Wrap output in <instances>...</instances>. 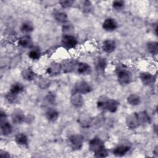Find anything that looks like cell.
<instances>
[{
  "label": "cell",
  "mask_w": 158,
  "mask_h": 158,
  "mask_svg": "<svg viewBox=\"0 0 158 158\" xmlns=\"http://www.w3.org/2000/svg\"><path fill=\"white\" fill-rule=\"evenodd\" d=\"M108 98L106 96H101L97 101V107L100 110H106V104Z\"/></svg>",
  "instance_id": "obj_30"
},
{
  "label": "cell",
  "mask_w": 158,
  "mask_h": 158,
  "mask_svg": "<svg viewBox=\"0 0 158 158\" xmlns=\"http://www.w3.org/2000/svg\"><path fill=\"white\" fill-rule=\"evenodd\" d=\"M79 123L85 128L89 127L92 123V119L89 115L86 114H82L78 117Z\"/></svg>",
  "instance_id": "obj_21"
},
{
  "label": "cell",
  "mask_w": 158,
  "mask_h": 158,
  "mask_svg": "<svg viewBox=\"0 0 158 158\" xmlns=\"http://www.w3.org/2000/svg\"><path fill=\"white\" fill-rule=\"evenodd\" d=\"M61 43L64 48L70 49L74 48L77 45L78 41L74 36L70 34H65L62 38Z\"/></svg>",
  "instance_id": "obj_4"
},
{
  "label": "cell",
  "mask_w": 158,
  "mask_h": 158,
  "mask_svg": "<svg viewBox=\"0 0 158 158\" xmlns=\"http://www.w3.org/2000/svg\"><path fill=\"white\" fill-rule=\"evenodd\" d=\"M77 72L80 75H89L91 72V69L89 64L85 62H80L77 65Z\"/></svg>",
  "instance_id": "obj_14"
},
{
  "label": "cell",
  "mask_w": 158,
  "mask_h": 158,
  "mask_svg": "<svg viewBox=\"0 0 158 158\" xmlns=\"http://www.w3.org/2000/svg\"><path fill=\"white\" fill-rule=\"evenodd\" d=\"M21 75L24 80L27 81H31L35 77V73L31 69L26 68L22 71Z\"/></svg>",
  "instance_id": "obj_24"
},
{
  "label": "cell",
  "mask_w": 158,
  "mask_h": 158,
  "mask_svg": "<svg viewBox=\"0 0 158 158\" xmlns=\"http://www.w3.org/2000/svg\"><path fill=\"white\" fill-rule=\"evenodd\" d=\"M102 28L107 31H114L117 28V23L112 18L106 19L102 23Z\"/></svg>",
  "instance_id": "obj_11"
},
{
  "label": "cell",
  "mask_w": 158,
  "mask_h": 158,
  "mask_svg": "<svg viewBox=\"0 0 158 158\" xmlns=\"http://www.w3.org/2000/svg\"><path fill=\"white\" fill-rule=\"evenodd\" d=\"M92 91V87L89 83L84 80L78 81L74 86V91L80 94H87Z\"/></svg>",
  "instance_id": "obj_5"
},
{
  "label": "cell",
  "mask_w": 158,
  "mask_h": 158,
  "mask_svg": "<svg viewBox=\"0 0 158 158\" xmlns=\"http://www.w3.org/2000/svg\"><path fill=\"white\" fill-rule=\"evenodd\" d=\"M137 117L139 125H144L146 124H149L151 122V117L149 114L146 111H141L136 112Z\"/></svg>",
  "instance_id": "obj_16"
},
{
  "label": "cell",
  "mask_w": 158,
  "mask_h": 158,
  "mask_svg": "<svg viewBox=\"0 0 158 158\" xmlns=\"http://www.w3.org/2000/svg\"><path fill=\"white\" fill-rule=\"evenodd\" d=\"M125 2L122 0H117L114 1L112 2V7L115 9L117 10H121L124 7Z\"/></svg>",
  "instance_id": "obj_35"
},
{
  "label": "cell",
  "mask_w": 158,
  "mask_h": 158,
  "mask_svg": "<svg viewBox=\"0 0 158 158\" xmlns=\"http://www.w3.org/2000/svg\"><path fill=\"white\" fill-rule=\"evenodd\" d=\"M70 102L75 107H81L84 103V100L81 94L74 91L70 96Z\"/></svg>",
  "instance_id": "obj_10"
},
{
  "label": "cell",
  "mask_w": 158,
  "mask_h": 158,
  "mask_svg": "<svg viewBox=\"0 0 158 158\" xmlns=\"http://www.w3.org/2000/svg\"><path fill=\"white\" fill-rule=\"evenodd\" d=\"M81 9L85 12H89L91 10V3L89 1H84L81 2Z\"/></svg>",
  "instance_id": "obj_33"
},
{
  "label": "cell",
  "mask_w": 158,
  "mask_h": 158,
  "mask_svg": "<svg viewBox=\"0 0 158 158\" xmlns=\"http://www.w3.org/2000/svg\"><path fill=\"white\" fill-rule=\"evenodd\" d=\"M77 64L74 60L67 59L61 64L62 70L64 73H70L77 67Z\"/></svg>",
  "instance_id": "obj_9"
},
{
  "label": "cell",
  "mask_w": 158,
  "mask_h": 158,
  "mask_svg": "<svg viewBox=\"0 0 158 158\" xmlns=\"http://www.w3.org/2000/svg\"><path fill=\"white\" fill-rule=\"evenodd\" d=\"M139 78L142 83L145 86H150L152 85L156 80V77L147 72L140 73Z\"/></svg>",
  "instance_id": "obj_8"
},
{
  "label": "cell",
  "mask_w": 158,
  "mask_h": 158,
  "mask_svg": "<svg viewBox=\"0 0 158 158\" xmlns=\"http://www.w3.org/2000/svg\"><path fill=\"white\" fill-rule=\"evenodd\" d=\"M11 118L14 124H21L25 120V115L23 110L19 108L15 109L11 114Z\"/></svg>",
  "instance_id": "obj_6"
},
{
  "label": "cell",
  "mask_w": 158,
  "mask_h": 158,
  "mask_svg": "<svg viewBox=\"0 0 158 158\" xmlns=\"http://www.w3.org/2000/svg\"><path fill=\"white\" fill-rule=\"evenodd\" d=\"M73 3V1L72 0H65V1H59V4L60 5V6L62 8H68L70 7V6H72Z\"/></svg>",
  "instance_id": "obj_37"
},
{
  "label": "cell",
  "mask_w": 158,
  "mask_h": 158,
  "mask_svg": "<svg viewBox=\"0 0 158 158\" xmlns=\"http://www.w3.org/2000/svg\"><path fill=\"white\" fill-rule=\"evenodd\" d=\"M126 125L130 129H135L139 127L136 112L132 113L126 118Z\"/></svg>",
  "instance_id": "obj_7"
},
{
  "label": "cell",
  "mask_w": 158,
  "mask_h": 158,
  "mask_svg": "<svg viewBox=\"0 0 158 158\" xmlns=\"http://www.w3.org/2000/svg\"><path fill=\"white\" fill-rule=\"evenodd\" d=\"M18 44L23 48H30L33 45V41L30 36L26 35L19 39Z\"/></svg>",
  "instance_id": "obj_19"
},
{
  "label": "cell",
  "mask_w": 158,
  "mask_h": 158,
  "mask_svg": "<svg viewBox=\"0 0 158 158\" xmlns=\"http://www.w3.org/2000/svg\"><path fill=\"white\" fill-rule=\"evenodd\" d=\"M115 72L120 85L125 86L131 81L132 74L124 65H118L115 69Z\"/></svg>",
  "instance_id": "obj_2"
},
{
  "label": "cell",
  "mask_w": 158,
  "mask_h": 158,
  "mask_svg": "<svg viewBox=\"0 0 158 158\" xmlns=\"http://www.w3.org/2000/svg\"><path fill=\"white\" fill-rule=\"evenodd\" d=\"M61 70V64L57 62H53L48 67L46 72L51 76H54L58 75Z\"/></svg>",
  "instance_id": "obj_13"
},
{
  "label": "cell",
  "mask_w": 158,
  "mask_h": 158,
  "mask_svg": "<svg viewBox=\"0 0 158 158\" xmlns=\"http://www.w3.org/2000/svg\"><path fill=\"white\" fill-rule=\"evenodd\" d=\"M45 115L48 121L54 122L57 120L59 117V112L55 109L49 108L46 110Z\"/></svg>",
  "instance_id": "obj_20"
},
{
  "label": "cell",
  "mask_w": 158,
  "mask_h": 158,
  "mask_svg": "<svg viewBox=\"0 0 158 158\" xmlns=\"http://www.w3.org/2000/svg\"><path fill=\"white\" fill-rule=\"evenodd\" d=\"M89 150L94 153L96 157H106L108 156V152L105 147L104 141L99 138H94L89 143Z\"/></svg>",
  "instance_id": "obj_1"
},
{
  "label": "cell",
  "mask_w": 158,
  "mask_h": 158,
  "mask_svg": "<svg viewBox=\"0 0 158 158\" xmlns=\"http://www.w3.org/2000/svg\"><path fill=\"white\" fill-rule=\"evenodd\" d=\"M130 146L127 144H120L116 146L112 151L113 154L115 156L122 157L125 156L130 150Z\"/></svg>",
  "instance_id": "obj_12"
},
{
  "label": "cell",
  "mask_w": 158,
  "mask_h": 158,
  "mask_svg": "<svg viewBox=\"0 0 158 158\" xmlns=\"http://www.w3.org/2000/svg\"><path fill=\"white\" fill-rule=\"evenodd\" d=\"M153 152H154V154H156V156H157V155H158V149H157V146H156V147L154 148V149L153 150Z\"/></svg>",
  "instance_id": "obj_39"
},
{
  "label": "cell",
  "mask_w": 158,
  "mask_h": 158,
  "mask_svg": "<svg viewBox=\"0 0 158 158\" xmlns=\"http://www.w3.org/2000/svg\"><path fill=\"white\" fill-rule=\"evenodd\" d=\"M41 53L39 49H32L28 52V57L33 60H37L40 57Z\"/></svg>",
  "instance_id": "obj_31"
},
{
  "label": "cell",
  "mask_w": 158,
  "mask_h": 158,
  "mask_svg": "<svg viewBox=\"0 0 158 158\" xmlns=\"http://www.w3.org/2000/svg\"><path fill=\"white\" fill-rule=\"evenodd\" d=\"M45 99H46V100L47 101V102L48 103H49L50 104H53L55 102V101H56V96L54 93H52L51 92H49L46 96Z\"/></svg>",
  "instance_id": "obj_36"
},
{
  "label": "cell",
  "mask_w": 158,
  "mask_h": 158,
  "mask_svg": "<svg viewBox=\"0 0 158 158\" xmlns=\"http://www.w3.org/2000/svg\"><path fill=\"white\" fill-rule=\"evenodd\" d=\"M0 156L1 157H9L10 155L8 152H7L6 151H4V150H1L0 151Z\"/></svg>",
  "instance_id": "obj_38"
},
{
  "label": "cell",
  "mask_w": 158,
  "mask_h": 158,
  "mask_svg": "<svg viewBox=\"0 0 158 158\" xmlns=\"http://www.w3.org/2000/svg\"><path fill=\"white\" fill-rule=\"evenodd\" d=\"M127 102L131 106L139 105L141 102L140 97L136 94H131L127 97Z\"/></svg>",
  "instance_id": "obj_27"
},
{
  "label": "cell",
  "mask_w": 158,
  "mask_h": 158,
  "mask_svg": "<svg viewBox=\"0 0 158 158\" xmlns=\"http://www.w3.org/2000/svg\"><path fill=\"white\" fill-rule=\"evenodd\" d=\"M17 98H18V95L13 94L10 91L7 93V94H6V99L7 101L10 104L15 103L17 101Z\"/></svg>",
  "instance_id": "obj_32"
},
{
  "label": "cell",
  "mask_w": 158,
  "mask_h": 158,
  "mask_svg": "<svg viewBox=\"0 0 158 158\" xmlns=\"http://www.w3.org/2000/svg\"><path fill=\"white\" fill-rule=\"evenodd\" d=\"M148 52L152 55H157L158 53V43L157 41H150L146 44Z\"/></svg>",
  "instance_id": "obj_25"
},
{
  "label": "cell",
  "mask_w": 158,
  "mask_h": 158,
  "mask_svg": "<svg viewBox=\"0 0 158 158\" xmlns=\"http://www.w3.org/2000/svg\"><path fill=\"white\" fill-rule=\"evenodd\" d=\"M96 69L98 72H103L107 67V60L104 57H98L95 62Z\"/></svg>",
  "instance_id": "obj_22"
},
{
  "label": "cell",
  "mask_w": 158,
  "mask_h": 158,
  "mask_svg": "<svg viewBox=\"0 0 158 158\" xmlns=\"http://www.w3.org/2000/svg\"><path fill=\"white\" fill-rule=\"evenodd\" d=\"M54 19L58 22L65 23L67 21V15L64 12L56 11L54 13Z\"/></svg>",
  "instance_id": "obj_28"
},
{
  "label": "cell",
  "mask_w": 158,
  "mask_h": 158,
  "mask_svg": "<svg viewBox=\"0 0 158 158\" xmlns=\"http://www.w3.org/2000/svg\"><path fill=\"white\" fill-rule=\"evenodd\" d=\"M39 87L43 89L48 88L50 85V81L47 78H43L38 81Z\"/></svg>",
  "instance_id": "obj_34"
},
{
  "label": "cell",
  "mask_w": 158,
  "mask_h": 158,
  "mask_svg": "<svg viewBox=\"0 0 158 158\" xmlns=\"http://www.w3.org/2000/svg\"><path fill=\"white\" fill-rule=\"evenodd\" d=\"M119 106V102L114 99H109L107 101L106 104V110H107L111 113L115 112Z\"/></svg>",
  "instance_id": "obj_17"
},
{
  "label": "cell",
  "mask_w": 158,
  "mask_h": 158,
  "mask_svg": "<svg viewBox=\"0 0 158 158\" xmlns=\"http://www.w3.org/2000/svg\"><path fill=\"white\" fill-rule=\"evenodd\" d=\"M0 125L1 131L4 136H8L12 133L13 130L12 127L7 120L0 122Z\"/></svg>",
  "instance_id": "obj_18"
},
{
  "label": "cell",
  "mask_w": 158,
  "mask_h": 158,
  "mask_svg": "<svg viewBox=\"0 0 158 158\" xmlns=\"http://www.w3.org/2000/svg\"><path fill=\"white\" fill-rule=\"evenodd\" d=\"M34 29L33 23L30 21H26L23 22L20 27V30L23 33H30Z\"/></svg>",
  "instance_id": "obj_29"
},
{
  "label": "cell",
  "mask_w": 158,
  "mask_h": 158,
  "mask_svg": "<svg viewBox=\"0 0 158 158\" xmlns=\"http://www.w3.org/2000/svg\"><path fill=\"white\" fill-rule=\"evenodd\" d=\"M15 141L18 145L25 146L28 145V137L25 134L20 133L15 135Z\"/></svg>",
  "instance_id": "obj_23"
},
{
  "label": "cell",
  "mask_w": 158,
  "mask_h": 158,
  "mask_svg": "<svg viewBox=\"0 0 158 158\" xmlns=\"http://www.w3.org/2000/svg\"><path fill=\"white\" fill-rule=\"evenodd\" d=\"M23 89H24L23 85L21 83L17 82V83H14L11 86L9 91H10V93L15 94L16 95H19V94H20V93H22L23 91Z\"/></svg>",
  "instance_id": "obj_26"
},
{
  "label": "cell",
  "mask_w": 158,
  "mask_h": 158,
  "mask_svg": "<svg viewBox=\"0 0 158 158\" xmlns=\"http://www.w3.org/2000/svg\"><path fill=\"white\" fill-rule=\"evenodd\" d=\"M116 48L115 42L112 40H105L102 44V50L107 53L112 52Z\"/></svg>",
  "instance_id": "obj_15"
},
{
  "label": "cell",
  "mask_w": 158,
  "mask_h": 158,
  "mask_svg": "<svg viewBox=\"0 0 158 158\" xmlns=\"http://www.w3.org/2000/svg\"><path fill=\"white\" fill-rule=\"evenodd\" d=\"M69 144L71 148L73 151H78L80 150L83 144L84 139L83 136L78 134L72 135L69 137Z\"/></svg>",
  "instance_id": "obj_3"
}]
</instances>
